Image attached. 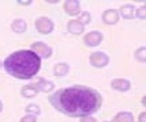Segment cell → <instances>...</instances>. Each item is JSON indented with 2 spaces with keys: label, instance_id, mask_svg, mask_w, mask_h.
I'll return each mask as SVG.
<instances>
[{
  "label": "cell",
  "instance_id": "obj_1",
  "mask_svg": "<svg viewBox=\"0 0 146 122\" xmlns=\"http://www.w3.org/2000/svg\"><path fill=\"white\" fill-rule=\"evenodd\" d=\"M55 109L71 118H82L97 113L102 104V97L97 90L86 85H72L55 91L49 97Z\"/></svg>",
  "mask_w": 146,
  "mask_h": 122
},
{
  "label": "cell",
  "instance_id": "obj_2",
  "mask_svg": "<svg viewBox=\"0 0 146 122\" xmlns=\"http://www.w3.org/2000/svg\"><path fill=\"white\" fill-rule=\"evenodd\" d=\"M3 67L10 76L18 80H32L41 69V58L29 50H17L4 60Z\"/></svg>",
  "mask_w": 146,
  "mask_h": 122
},
{
  "label": "cell",
  "instance_id": "obj_3",
  "mask_svg": "<svg viewBox=\"0 0 146 122\" xmlns=\"http://www.w3.org/2000/svg\"><path fill=\"white\" fill-rule=\"evenodd\" d=\"M30 50L34 52L40 58H49L52 56V48L49 45H46L45 42L37 41V42H33L30 46Z\"/></svg>",
  "mask_w": 146,
  "mask_h": 122
},
{
  "label": "cell",
  "instance_id": "obj_4",
  "mask_svg": "<svg viewBox=\"0 0 146 122\" xmlns=\"http://www.w3.org/2000/svg\"><path fill=\"white\" fill-rule=\"evenodd\" d=\"M89 63L94 68H104L105 65H108L109 57L104 52H94L89 56Z\"/></svg>",
  "mask_w": 146,
  "mask_h": 122
},
{
  "label": "cell",
  "instance_id": "obj_5",
  "mask_svg": "<svg viewBox=\"0 0 146 122\" xmlns=\"http://www.w3.org/2000/svg\"><path fill=\"white\" fill-rule=\"evenodd\" d=\"M36 30L38 33H41V34H49V33L53 31V22H52L49 18H45V16H41V18H38L36 19Z\"/></svg>",
  "mask_w": 146,
  "mask_h": 122
},
{
  "label": "cell",
  "instance_id": "obj_6",
  "mask_svg": "<svg viewBox=\"0 0 146 122\" xmlns=\"http://www.w3.org/2000/svg\"><path fill=\"white\" fill-rule=\"evenodd\" d=\"M104 39V34L100 31H90L83 37V44L89 48H94L98 46Z\"/></svg>",
  "mask_w": 146,
  "mask_h": 122
},
{
  "label": "cell",
  "instance_id": "obj_7",
  "mask_svg": "<svg viewBox=\"0 0 146 122\" xmlns=\"http://www.w3.org/2000/svg\"><path fill=\"white\" fill-rule=\"evenodd\" d=\"M32 87H34L36 90L40 92V91H42V92H49L55 88V84L53 82H49V80H45L44 77H37L36 80H33L32 83H30Z\"/></svg>",
  "mask_w": 146,
  "mask_h": 122
},
{
  "label": "cell",
  "instance_id": "obj_8",
  "mask_svg": "<svg viewBox=\"0 0 146 122\" xmlns=\"http://www.w3.org/2000/svg\"><path fill=\"white\" fill-rule=\"evenodd\" d=\"M119 18H120L119 12H117L116 10H113V8L105 10V11H104V14L101 15L102 22H104L105 25H108V26H113V25H116V23L119 22Z\"/></svg>",
  "mask_w": 146,
  "mask_h": 122
},
{
  "label": "cell",
  "instance_id": "obj_9",
  "mask_svg": "<svg viewBox=\"0 0 146 122\" xmlns=\"http://www.w3.org/2000/svg\"><path fill=\"white\" fill-rule=\"evenodd\" d=\"M64 11L70 16H75L81 14V4L78 0H67L64 1Z\"/></svg>",
  "mask_w": 146,
  "mask_h": 122
},
{
  "label": "cell",
  "instance_id": "obj_10",
  "mask_svg": "<svg viewBox=\"0 0 146 122\" xmlns=\"http://www.w3.org/2000/svg\"><path fill=\"white\" fill-rule=\"evenodd\" d=\"M111 87H112L115 91L126 92V91L130 90L131 83L128 82L127 79H115V80H112V82H111Z\"/></svg>",
  "mask_w": 146,
  "mask_h": 122
},
{
  "label": "cell",
  "instance_id": "obj_11",
  "mask_svg": "<svg viewBox=\"0 0 146 122\" xmlns=\"http://www.w3.org/2000/svg\"><path fill=\"white\" fill-rule=\"evenodd\" d=\"M67 30L72 35H81L85 31V26L82 23H79L78 20H70L67 23Z\"/></svg>",
  "mask_w": 146,
  "mask_h": 122
},
{
  "label": "cell",
  "instance_id": "obj_12",
  "mask_svg": "<svg viewBox=\"0 0 146 122\" xmlns=\"http://www.w3.org/2000/svg\"><path fill=\"white\" fill-rule=\"evenodd\" d=\"M135 11H137V8L133 4H126V6L121 7L120 11H117V12L124 19H133V18H135Z\"/></svg>",
  "mask_w": 146,
  "mask_h": 122
},
{
  "label": "cell",
  "instance_id": "obj_13",
  "mask_svg": "<svg viewBox=\"0 0 146 122\" xmlns=\"http://www.w3.org/2000/svg\"><path fill=\"white\" fill-rule=\"evenodd\" d=\"M11 30L17 34H23L27 30V23L23 19H15L11 23Z\"/></svg>",
  "mask_w": 146,
  "mask_h": 122
},
{
  "label": "cell",
  "instance_id": "obj_14",
  "mask_svg": "<svg viewBox=\"0 0 146 122\" xmlns=\"http://www.w3.org/2000/svg\"><path fill=\"white\" fill-rule=\"evenodd\" d=\"M111 122H134V115L130 111H120L113 117Z\"/></svg>",
  "mask_w": 146,
  "mask_h": 122
},
{
  "label": "cell",
  "instance_id": "obj_15",
  "mask_svg": "<svg viewBox=\"0 0 146 122\" xmlns=\"http://www.w3.org/2000/svg\"><path fill=\"white\" fill-rule=\"evenodd\" d=\"M70 72V65L66 64V63H59V64L55 65V68H53V73H55V76H66L67 73Z\"/></svg>",
  "mask_w": 146,
  "mask_h": 122
},
{
  "label": "cell",
  "instance_id": "obj_16",
  "mask_svg": "<svg viewBox=\"0 0 146 122\" xmlns=\"http://www.w3.org/2000/svg\"><path fill=\"white\" fill-rule=\"evenodd\" d=\"M38 94V91L32 87L30 84H27V85H23L22 88H21V95L23 98H34L36 95Z\"/></svg>",
  "mask_w": 146,
  "mask_h": 122
},
{
  "label": "cell",
  "instance_id": "obj_17",
  "mask_svg": "<svg viewBox=\"0 0 146 122\" xmlns=\"http://www.w3.org/2000/svg\"><path fill=\"white\" fill-rule=\"evenodd\" d=\"M25 111L27 114H32V115H40L41 114V109H40V106L36 104V103H30V104H27L26 106Z\"/></svg>",
  "mask_w": 146,
  "mask_h": 122
},
{
  "label": "cell",
  "instance_id": "obj_18",
  "mask_svg": "<svg viewBox=\"0 0 146 122\" xmlns=\"http://www.w3.org/2000/svg\"><path fill=\"white\" fill-rule=\"evenodd\" d=\"M90 20H92V14H89L88 11H83V12H81L78 15V22L82 23L83 26L89 25Z\"/></svg>",
  "mask_w": 146,
  "mask_h": 122
},
{
  "label": "cell",
  "instance_id": "obj_19",
  "mask_svg": "<svg viewBox=\"0 0 146 122\" xmlns=\"http://www.w3.org/2000/svg\"><path fill=\"white\" fill-rule=\"evenodd\" d=\"M135 58L138 60V61H141V63H145L146 61V48L145 46H141L138 50H135Z\"/></svg>",
  "mask_w": 146,
  "mask_h": 122
},
{
  "label": "cell",
  "instance_id": "obj_20",
  "mask_svg": "<svg viewBox=\"0 0 146 122\" xmlns=\"http://www.w3.org/2000/svg\"><path fill=\"white\" fill-rule=\"evenodd\" d=\"M135 16H138L141 19H145L146 18V7L142 6L141 8H138V10L135 11Z\"/></svg>",
  "mask_w": 146,
  "mask_h": 122
},
{
  "label": "cell",
  "instance_id": "obj_21",
  "mask_svg": "<svg viewBox=\"0 0 146 122\" xmlns=\"http://www.w3.org/2000/svg\"><path fill=\"white\" fill-rule=\"evenodd\" d=\"M21 122H37V118H36V115H32V114H26L25 117H22Z\"/></svg>",
  "mask_w": 146,
  "mask_h": 122
},
{
  "label": "cell",
  "instance_id": "obj_22",
  "mask_svg": "<svg viewBox=\"0 0 146 122\" xmlns=\"http://www.w3.org/2000/svg\"><path fill=\"white\" fill-rule=\"evenodd\" d=\"M81 122H97V121H96L92 115H88V117H82V118H81Z\"/></svg>",
  "mask_w": 146,
  "mask_h": 122
},
{
  "label": "cell",
  "instance_id": "obj_23",
  "mask_svg": "<svg viewBox=\"0 0 146 122\" xmlns=\"http://www.w3.org/2000/svg\"><path fill=\"white\" fill-rule=\"evenodd\" d=\"M17 3H19V4H22V6H30V4H32V0H26V1H22V0H18Z\"/></svg>",
  "mask_w": 146,
  "mask_h": 122
},
{
  "label": "cell",
  "instance_id": "obj_24",
  "mask_svg": "<svg viewBox=\"0 0 146 122\" xmlns=\"http://www.w3.org/2000/svg\"><path fill=\"white\" fill-rule=\"evenodd\" d=\"M145 118H146V113H141V115H139V122H145Z\"/></svg>",
  "mask_w": 146,
  "mask_h": 122
},
{
  "label": "cell",
  "instance_id": "obj_25",
  "mask_svg": "<svg viewBox=\"0 0 146 122\" xmlns=\"http://www.w3.org/2000/svg\"><path fill=\"white\" fill-rule=\"evenodd\" d=\"M46 3H51V4H53V3H59L57 0H46Z\"/></svg>",
  "mask_w": 146,
  "mask_h": 122
},
{
  "label": "cell",
  "instance_id": "obj_26",
  "mask_svg": "<svg viewBox=\"0 0 146 122\" xmlns=\"http://www.w3.org/2000/svg\"><path fill=\"white\" fill-rule=\"evenodd\" d=\"M1 110H3V103H1V100H0V113H1Z\"/></svg>",
  "mask_w": 146,
  "mask_h": 122
},
{
  "label": "cell",
  "instance_id": "obj_27",
  "mask_svg": "<svg viewBox=\"0 0 146 122\" xmlns=\"http://www.w3.org/2000/svg\"><path fill=\"white\" fill-rule=\"evenodd\" d=\"M1 68H3V61L0 60V69H1Z\"/></svg>",
  "mask_w": 146,
  "mask_h": 122
},
{
  "label": "cell",
  "instance_id": "obj_28",
  "mask_svg": "<svg viewBox=\"0 0 146 122\" xmlns=\"http://www.w3.org/2000/svg\"><path fill=\"white\" fill-rule=\"evenodd\" d=\"M105 122H109V121H105Z\"/></svg>",
  "mask_w": 146,
  "mask_h": 122
}]
</instances>
